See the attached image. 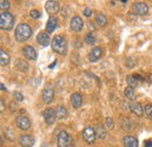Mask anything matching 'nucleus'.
Segmentation results:
<instances>
[{
    "label": "nucleus",
    "instance_id": "32",
    "mask_svg": "<svg viewBox=\"0 0 152 147\" xmlns=\"http://www.w3.org/2000/svg\"><path fill=\"white\" fill-rule=\"evenodd\" d=\"M13 96L15 97V99H17L18 102H22V100H23V96H22V93H20V92L14 91V93H13Z\"/></svg>",
    "mask_w": 152,
    "mask_h": 147
},
{
    "label": "nucleus",
    "instance_id": "26",
    "mask_svg": "<svg viewBox=\"0 0 152 147\" xmlns=\"http://www.w3.org/2000/svg\"><path fill=\"white\" fill-rule=\"evenodd\" d=\"M126 82H128V85H129V87H131L132 89L138 85V79H137L133 75H129V76L126 77Z\"/></svg>",
    "mask_w": 152,
    "mask_h": 147
},
{
    "label": "nucleus",
    "instance_id": "38",
    "mask_svg": "<svg viewBox=\"0 0 152 147\" xmlns=\"http://www.w3.org/2000/svg\"><path fill=\"white\" fill-rule=\"evenodd\" d=\"M55 64H56V62H54L53 64H50V65H49V69H53V68L55 67Z\"/></svg>",
    "mask_w": 152,
    "mask_h": 147
},
{
    "label": "nucleus",
    "instance_id": "35",
    "mask_svg": "<svg viewBox=\"0 0 152 147\" xmlns=\"http://www.w3.org/2000/svg\"><path fill=\"white\" fill-rule=\"evenodd\" d=\"M145 147H152V140H146L145 141Z\"/></svg>",
    "mask_w": 152,
    "mask_h": 147
},
{
    "label": "nucleus",
    "instance_id": "34",
    "mask_svg": "<svg viewBox=\"0 0 152 147\" xmlns=\"http://www.w3.org/2000/svg\"><path fill=\"white\" fill-rule=\"evenodd\" d=\"M10 105H11V108H10V109H11V112H14V111H15L17 109H18V108H17L18 105H17V104H14L13 102H12V103H11Z\"/></svg>",
    "mask_w": 152,
    "mask_h": 147
},
{
    "label": "nucleus",
    "instance_id": "21",
    "mask_svg": "<svg viewBox=\"0 0 152 147\" xmlns=\"http://www.w3.org/2000/svg\"><path fill=\"white\" fill-rule=\"evenodd\" d=\"M10 55H8V53L7 52H5L4 49H0V63H1V65L2 67H5V65H7L8 63H10Z\"/></svg>",
    "mask_w": 152,
    "mask_h": 147
},
{
    "label": "nucleus",
    "instance_id": "27",
    "mask_svg": "<svg viewBox=\"0 0 152 147\" xmlns=\"http://www.w3.org/2000/svg\"><path fill=\"white\" fill-rule=\"evenodd\" d=\"M84 41H86V43H87V44L93 46V44H95L96 37L94 36V34H93V33H88V34L84 36Z\"/></svg>",
    "mask_w": 152,
    "mask_h": 147
},
{
    "label": "nucleus",
    "instance_id": "29",
    "mask_svg": "<svg viewBox=\"0 0 152 147\" xmlns=\"http://www.w3.org/2000/svg\"><path fill=\"white\" fill-rule=\"evenodd\" d=\"M104 125H105V127L109 130H113L115 126V123L114 120H113V118H110V117H107L105 118V122H104Z\"/></svg>",
    "mask_w": 152,
    "mask_h": 147
},
{
    "label": "nucleus",
    "instance_id": "41",
    "mask_svg": "<svg viewBox=\"0 0 152 147\" xmlns=\"http://www.w3.org/2000/svg\"><path fill=\"white\" fill-rule=\"evenodd\" d=\"M42 147H43V146H42Z\"/></svg>",
    "mask_w": 152,
    "mask_h": 147
},
{
    "label": "nucleus",
    "instance_id": "13",
    "mask_svg": "<svg viewBox=\"0 0 152 147\" xmlns=\"http://www.w3.org/2000/svg\"><path fill=\"white\" fill-rule=\"evenodd\" d=\"M35 140L32 135H28V134H21L19 137V144L22 147H32L34 145Z\"/></svg>",
    "mask_w": 152,
    "mask_h": 147
},
{
    "label": "nucleus",
    "instance_id": "5",
    "mask_svg": "<svg viewBox=\"0 0 152 147\" xmlns=\"http://www.w3.org/2000/svg\"><path fill=\"white\" fill-rule=\"evenodd\" d=\"M132 12L137 15H146L149 12V6L143 1H136L132 4Z\"/></svg>",
    "mask_w": 152,
    "mask_h": 147
},
{
    "label": "nucleus",
    "instance_id": "20",
    "mask_svg": "<svg viewBox=\"0 0 152 147\" xmlns=\"http://www.w3.org/2000/svg\"><path fill=\"white\" fill-rule=\"evenodd\" d=\"M95 22L99 26V27H104L108 23V19L103 13H97L95 17Z\"/></svg>",
    "mask_w": 152,
    "mask_h": 147
},
{
    "label": "nucleus",
    "instance_id": "3",
    "mask_svg": "<svg viewBox=\"0 0 152 147\" xmlns=\"http://www.w3.org/2000/svg\"><path fill=\"white\" fill-rule=\"evenodd\" d=\"M0 27L2 31H11L14 27V17L8 12L0 14Z\"/></svg>",
    "mask_w": 152,
    "mask_h": 147
},
{
    "label": "nucleus",
    "instance_id": "24",
    "mask_svg": "<svg viewBox=\"0 0 152 147\" xmlns=\"http://www.w3.org/2000/svg\"><path fill=\"white\" fill-rule=\"evenodd\" d=\"M95 132H96V135L98 138H101V139H104L107 137V131L103 129L102 125H97L95 127Z\"/></svg>",
    "mask_w": 152,
    "mask_h": 147
},
{
    "label": "nucleus",
    "instance_id": "40",
    "mask_svg": "<svg viewBox=\"0 0 152 147\" xmlns=\"http://www.w3.org/2000/svg\"><path fill=\"white\" fill-rule=\"evenodd\" d=\"M1 111H4V100L1 99Z\"/></svg>",
    "mask_w": 152,
    "mask_h": 147
},
{
    "label": "nucleus",
    "instance_id": "39",
    "mask_svg": "<svg viewBox=\"0 0 152 147\" xmlns=\"http://www.w3.org/2000/svg\"><path fill=\"white\" fill-rule=\"evenodd\" d=\"M148 77H149V78H148V79H149V81H150V83H152V74H150V75H149V76H148Z\"/></svg>",
    "mask_w": 152,
    "mask_h": 147
},
{
    "label": "nucleus",
    "instance_id": "18",
    "mask_svg": "<svg viewBox=\"0 0 152 147\" xmlns=\"http://www.w3.org/2000/svg\"><path fill=\"white\" fill-rule=\"evenodd\" d=\"M130 111L137 117H142L144 113V108L139 103H132V104H130Z\"/></svg>",
    "mask_w": 152,
    "mask_h": 147
},
{
    "label": "nucleus",
    "instance_id": "4",
    "mask_svg": "<svg viewBox=\"0 0 152 147\" xmlns=\"http://www.w3.org/2000/svg\"><path fill=\"white\" fill-rule=\"evenodd\" d=\"M57 146L58 147H74L73 139L66 131H61L57 135Z\"/></svg>",
    "mask_w": 152,
    "mask_h": 147
},
{
    "label": "nucleus",
    "instance_id": "1",
    "mask_svg": "<svg viewBox=\"0 0 152 147\" xmlns=\"http://www.w3.org/2000/svg\"><path fill=\"white\" fill-rule=\"evenodd\" d=\"M52 48L58 55H67L68 53V44L66 39L61 35H55L52 40Z\"/></svg>",
    "mask_w": 152,
    "mask_h": 147
},
{
    "label": "nucleus",
    "instance_id": "28",
    "mask_svg": "<svg viewBox=\"0 0 152 147\" xmlns=\"http://www.w3.org/2000/svg\"><path fill=\"white\" fill-rule=\"evenodd\" d=\"M144 113L150 120H152V104H146L144 106Z\"/></svg>",
    "mask_w": 152,
    "mask_h": 147
},
{
    "label": "nucleus",
    "instance_id": "6",
    "mask_svg": "<svg viewBox=\"0 0 152 147\" xmlns=\"http://www.w3.org/2000/svg\"><path fill=\"white\" fill-rule=\"evenodd\" d=\"M54 98V89L52 84H47L42 91V100L46 104H50Z\"/></svg>",
    "mask_w": 152,
    "mask_h": 147
},
{
    "label": "nucleus",
    "instance_id": "33",
    "mask_svg": "<svg viewBox=\"0 0 152 147\" xmlns=\"http://www.w3.org/2000/svg\"><path fill=\"white\" fill-rule=\"evenodd\" d=\"M83 14H84V17L90 18V17H91V14H93V12H91V9H90L89 7H86V8H84V11H83Z\"/></svg>",
    "mask_w": 152,
    "mask_h": 147
},
{
    "label": "nucleus",
    "instance_id": "14",
    "mask_svg": "<svg viewBox=\"0 0 152 147\" xmlns=\"http://www.w3.org/2000/svg\"><path fill=\"white\" fill-rule=\"evenodd\" d=\"M70 28H72V31H74L76 33L81 32L82 28H83V20L80 17H77V15L74 17L70 21Z\"/></svg>",
    "mask_w": 152,
    "mask_h": 147
},
{
    "label": "nucleus",
    "instance_id": "22",
    "mask_svg": "<svg viewBox=\"0 0 152 147\" xmlns=\"http://www.w3.org/2000/svg\"><path fill=\"white\" fill-rule=\"evenodd\" d=\"M15 65H17V68L19 69L20 71H23V73H27L28 69H29V64L25 60H21V58H19L17 61V64Z\"/></svg>",
    "mask_w": 152,
    "mask_h": 147
},
{
    "label": "nucleus",
    "instance_id": "9",
    "mask_svg": "<svg viewBox=\"0 0 152 147\" xmlns=\"http://www.w3.org/2000/svg\"><path fill=\"white\" fill-rule=\"evenodd\" d=\"M15 124H17L18 129L23 130V131H26V130H28L29 127H31V120H29L26 116H22V114L17 117V119H15Z\"/></svg>",
    "mask_w": 152,
    "mask_h": 147
},
{
    "label": "nucleus",
    "instance_id": "16",
    "mask_svg": "<svg viewBox=\"0 0 152 147\" xmlns=\"http://www.w3.org/2000/svg\"><path fill=\"white\" fill-rule=\"evenodd\" d=\"M56 26H57V19L55 17H49L48 21H47V26H46V32L48 34H52L55 31Z\"/></svg>",
    "mask_w": 152,
    "mask_h": 147
},
{
    "label": "nucleus",
    "instance_id": "23",
    "mask_svg": "<svg viewBox=\"0 0 152 147\" xmlns=\"http://www.w3.org/2000/svg\"><path fill=\"white\" fill-rule=\"evenodd\" d=\"M56 118L57 119H60V120H62V119H64L66 117H67V114H68V112L66 110V108L64 106H62V105H58L56 108Z\"/></svg>",
    "mask_w": 152,
    "mask_h": 147
},
{
    "label": "nucleus",
    "instance_id": "11",
    "mask_svg": "<svg viewBox=\"0 0 152 147\" xmlns=\"http://www.w3.org/2000/svg\"><path fill=\"white\" fill-rule=\"evenodd\" d=\"M37 41L41 47H48L50 43H52V40L49 37V34L47 32H41L39 33L38 36H37Z\"/></svg>",
    "mask_w": 152,
    "mask_h": 147
},
{
    "label": "nucleus",
    "instance_id": "17",
    "mask_svg": "<svg viewBox=\"0 0 152 147\" xmlns=\"http://www.w3.org/2000/svg\"><path fill=\"white\" fill-rule=\"evenodd\" d=\"M124 147H138V140L132 135H125L123 138Z\"/></svg>",
    "mask_w": 152,
    "mask_h": 147
},
{
    "label": "nucleus",
    "instance_id": "36",
    "mask_svg": "<svg viewBox=\"0 0 152 147\" xmlns=\"http://www.w3.org/2000/svg\"><path fill=\"white\" fill-rule=\"evenodd\" d=\"M0 87H1V90H2V91H5V90H6V87H5V84H4V83H1V84H0Z\"/></svg>",
    "mask_w": 152,
    "mask_h": 147
},
{
    "label": "nucleus",
    "instance_id": "19",
    "mask_svg": "<svg viewBox=\"0 0 152 147\" xmlns=\"http://www.w3.org/2000/svg\"><path fill=\"white\" fill-rule=\"evenodd\" d=\"M101 55H102V48L95 47V48L90 52V54H89V61H90V62H96V61L99 60Z\"/></svg>",
    "mask_w": 152,
    "mask_h": 147
},
{
    "label": "nucleus",
    "instance_id": "31",
    "mask_svg": "<svg viewBox=\"0 0 152 147\" xmlns=\"http://www.w3.org/2000/svg\"><path fill=\"white\" fill-rule=\"evenodd\" d=\"M31 17L33 19H39L41 17V13L39 11H37V9H32L31 11Z\"/></svg>",
    "mask_w": 152,
    "mask_h": 147
},
{
    "label": "nucleus",
    "instance_id": "12",
    "mask_svg": "<svg viewBox=\"0 0 152 147\" xmlns=\"http://www.w3.org/2000/svg\"><path fill=\"white\" fill-rule=\"evenodd\" d=\"M22 54L23 56L27 58V60H31V61H35L38 54H37V50L32 47V46H25L22 48Z\"/></svg>",
    "mask_w": 152,
    "mask_h": 147
},
{
    "label": "nucleus",
    "instance_id": "15",
    "mask_svg": "<svg viewBox=\"0 0 152 147\" xmlns=\"http://www.w3.org/2000/svg\"><path fill=\"white\" fill-rule=\"evenodd\" d=\"M70 103H72L74 109L81 108V105H82V96H81V93H77V92L73 93L70 96Z\"/></svg>",
    "mask_w": 152,
    "mask_h": 147
},
{
    "label": "nucleus",
    "instance_id": "37",
    "mask_svg": "<svg viewBox=\"0 0 152 147\" xmlns=\"http://www.w3.org/2000/svg\"><path fill=\"white\" fill-rule=\"evenodd\" d=\"M88 26H89V28H90L91 31H94V26H93V23H91V22H89V23H88Z\"/></svg>",
    "mask_w": 152,
    "mask_h": 147
},
{
    "label": "nucleus",
    "instance_id": "10",
    "mask_svg": "<svg viewBox=\"0 0 152 147\" xmlns=\"http://www.w3.org/2000/svg\"><path fill=\"white\" fill-rule=\"evenodd\" d=\"M46 11L50 14V17H54V14H56L57 12L60 11V2L58 1H52V0H49V1H47L46 2Z\"/></svg>",
    "mask_w": 152,
    "mask_h": 147
},
{
    "label": "nucleus",
    "instance_id": "2",
    "mask_svg": "<svg viewBox=\"0 0 152 147\" xmlns=\"http://www.w3.org/2000/svg\"><path fill=\"white\" fill-rule=\"evenodd\" d=\"M15 40L18 42H25L32 35V28L27 23H20L15 28Z\"/></svg>",
    "mask_w": 152,
    "mask_h": 147
},
{
    "label": "nucleus",
    "instance_id": "25",
    "mask_svg": "<svg viewBox=\"0 0 152 147\" xmlns=\"http://www.w3.org/2000/svg\"><path fill=\"white\" fill-rule=\"evenodd\" d=\"M124 95H125L126 99H129V100H133V99L136 98V96H134V91H133V89L131 88V87H126V88H125V90H124Z\"/></svg>",
    "mask_w": 152,
    "mask_h": 147
},
{
    "label": "nucleus",
    "instance_id": "30",
    "mask_svg": "<svg viewBox=\"0 0 152 147\" xmlns=\"http://www.w3.org/2000/svg\"><path fill=\"white\" fill-rule=\"evenodd\" d=\"M0 7H1V9H2L4 12H6V9L10 8V1H7V0H1V1H0Z\"/></svg>",
    "mask_w": 152,
    "mask_h": 147
},
{
    "label": "nucleus",
    "instance_id": "8",
    "mask_svg": "<svg viewBox=\"0 0 152 147\" xmlns=\"http://www.w3.org/2000/svg\"><path fill=\"white\" fill-rule=\"evenodd\" d=\"M42 117H43L47 125H53L55 119H56V112L53 109H46L42 112Z\"/></svg>",
    "mask_w": 152,
    "mask_h": 147
},
{
    "label": "nucleus",
    "instance_id": "7",
    "mask_svg": "<svg viewBox=\"0 0 152 147\" xmlns=\"http://www.w3.org/2000/svg\"><path fill=\"white\" fill-rule=\"evenodd\" d=\"M82 137L86 140V143L88 144H94L96 140V132L93 127H86L82 131Z\"/></svg>",
    "mask_w": 152,
    "mask_h": 147
}]
</instances>
